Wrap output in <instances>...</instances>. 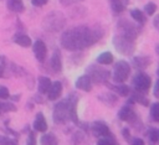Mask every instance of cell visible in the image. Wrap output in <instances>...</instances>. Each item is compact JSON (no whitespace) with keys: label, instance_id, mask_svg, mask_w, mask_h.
<instances>
[{"label":"cell","instance_id":"9c48e42d","mask_svg":"<svg viewBox=\"0 0 159 145\" xmlns=\"http://www.w3.org/2000/svg\"><path fill=\"white\" fill-rule=\"evenodd\" d=\"M132 84H133V87H134L135 90L147 93L149 90L150 86H152V78L147 73L139 71V72H137L134 74V77L132 79Z\"/></svg>","mask_w":159,"mask_h":145},{"label":"cell","instance_id":"603a6c76","mask_svg":"<svg viewBox=\"0 0 159 145\" xmlns=\"http://www.w3.org/2000/svg\"><path fill=\"white\" fill-rule=\"evenodd\" d=\"M12 40H14V42L16 43V45H19V46H21V47H30V46H32V41H31V38L26 35V33H16L14 37H12Z\"/></svg>","mask_w":159,"mask_h":145},{"label":"cell","instance_id":"74e56055","mask_svg":"<svg viewBox=\"0 0 159 145\" xmlns=\"http://www.w3.org/2000/svg\"><path fill=\"white\" fill-rule=\"evenodd\" d=\"M129 144H132V145H144V140L140 139V138H132Z\"/></svg>","mask_w":159,"mask_h":145},{"label":"cell","instance_id":"d6a6232c","mask_svg":"<svg viewBox=\"0 0 159 145\" xmlns=\"http://www.w3.org/2000/svg\"><path fill=\"white\" fill-rule=\"evenodd\" d=\"M0 144H2V145H16L17 144V140L0 135Z\"/></svg>","mask_w":159,"mask_h":145},{"label":"cell","instance_id":"6da1fadb","mask_svg":"<svg viewBox=\"0 0 159 145\" xmlns=\"http://www.w3.org/2000/svg\"><path fill=\"white\" fill-rule=\"evenodd\" d=\"M104 35L103 29L99 25L86 26L80 25L66 30L60 38L61 46L67 51H81L98 42Z\"/></svg>","mask_w":159,"mask_h":145},{"label":"cell","instance_id":"8fae6325","mask_svg":"<svg viewBox=\"0 0 159 145\" xmlns=\"http://www.w3.org/2000/svg\"><path fill=\"white\" fill-rule=\"evenodd\" d=\"M68 99V108H70V121L75 123L76 125H80L81 121L78 120V116H77V102H78V97L71 92L67 97Z\"/></svg>","mask_w":159,"mask_h":145},{"label":"cell","instance_id":"ac0fdd59","mask_svg":"<svg viewBox=\"0 0 159 145\" xmlns=\"http://www.w3.org/2000/svg\"><path fill=\"white\" fill-rule=\"evenodd\" d=\"M32 125H34V130L35 131H39V133L47 131V123H46V119H45V116H43L42 113H37L36 114Z\"/></svg>","mask_w":159,"mask_h":145},{"label":"cell","instance_id":"7bdbcfd3","mask_svg":"<svg viewBox=\"0 0 159 145\" xmlns=\"http://www.w3.org/2000/svg\"><path fill=\"white\" fill-rule=\"evenodd\" d=\"M12 100H19L20 99V95H15V97H10Z\"/></svg>","mask_w":159,"mask_h":145},{"label":"cell","instance_id":"836d02e7","mask_svg":"<svg viewBox=\"0 0 159 145\" xmlns=\"http://www.w3.org/2000/svg\"><path fill=\"white\" fill-rule=\"evenodd\" d=\"M84 0H58V2L62 5V6H71L73 4H80V2H83Z\"/></svg>","mask_w":159,"mask_h":145},{"label":"cell","instance_id":"ee69618b","mask_svg":"<svg viewBox=\"0 0 159 145\" xmlns=\"http://www.w3.org/2000/svg\"><path fill=\"white\" fill-rule=\"evenodd\" d=\"M155 52H157V53H158V56H159V43L155 46Z\"/></svg>","mask_w":159,"mask_h":145},{"label":"cell","instance_id":"7a4b0ae2","mask_svg":"<svg viewBox=\"0 0 159 145\" xmlns=\"http://www.w3.org/2000/svg\"><path fill=\"white\" fill-rule=\"evenodd\" d=\"M41 26L47 32H60L66 26V16L61 11H51L42 19Z\"/></svg>","mask_w":159,"mask_h":145},{"label":"cell","instance_id":"30bf717a","mask_svg":"<svg viewBox=\"0 0 159 145\" xmlns=\"http://www.w3.org/2000/svg\"><path fill=\"white\" fill-rule=\"evenodd\" d=\"M89 130H91L92 135L96 136V138H103V136H109V135H112V133H111L108 125H107L104 121H102V120L93 121V123L91 124V126H89Z\"/></svg>","mask_w":159,"mask_h":145},{"label":"cell","instance_id":"8d00e7d4","mask_svg":"<svg viewBox=\"0 0 159 145\" xmlns=\"http://www.w3.org/2000/svg\"><path fill=\"white\" fill-rule=\"evenodd\" d=\"M122 135H123V138H124L128 143L130 141L132 136H130V131H129V129H128V128H123V129H122Z\"/></svg>","mask_w":159,"mask_h":145},{"label":"cell","instance_id":"8992f818","mask_svg":"<svg viewBox=\"0 0 159 145\" xmlns=\"http://www.w3.org/2000/svg\"><path fill=\"white\" fill-rule=\"evenodd\" d=\"M118 118L122 120V121H127L129 123L133 128L135 129H140L142 128V121L139 119V116L137 115V113L134 112V109L130 107L129 103H127L125 105H123L119 112H118Z\"/></svg>","mask_w":159,"mask_h":145},{"label":"cell","instance_id":"ffe728a7","mask_svg":"<svg viewBox=\"0 0 159 145\" xmlns=\"http://www.w3.org/2000/svg\"><path fill=\"white\" fill-rule=\"evenodd\" d=\"M150 63H152V59L148 56H135L133 58V64L138 69H145L150 66Z\"/></svg>","mask_w":159,"mask_h":145},{"label":"cell","instance_id":"3957f363","mask_svg":"<svg viewBox=\"0 0 159 145\" xmlns=\"http://www.w3.org/2000/svg\"><path fill=\"white\" fill-rule=\"evenodd\" d=\"M86 73L91 77L92 83L94 84H106L111 77V72L108 69H106L104 67H102L99 63H93L89 64L86 68Z\"/></svg>","mask_w":159,"mask_h":145},{"label":"cell","instance_id":"f6af8a7d","mask_svg":"<svg viewBox=\"0 0 159 145\" xmlns=\"http://www.w3.org/2000/svg\"><path fill=\"white\" fill-rule=\"evenodd\" d=\"M157 74H158V78H159V67H158V69H157Z\"/></svg>","mask_w":159,"mask_h":145},{"label":"cell","instance_id":"484cf974","mask_svg":"<svg viewBox=\"0 0 159 145\" xmlns=\"http://www.w3.org/2000/svg\"><path fill=\"white\" fill-rule=\"evenodd\" d=\"M130 16H132V19H133L135 22H138L139 25H144L145 21H147V17H145L144 12H143L142 10H139V9H133V10L130 11Z\"/></svg>","mask_w":159,"mask_h":145},{"label":"cell","instance_id":"7402d4cb","mask_svg":"<svg viewBox=\"0 0 159 145\" xmlns=\"http://www.w3.org/2000/svg\"><path fill=\"white\" fill-rule=\"evenodd\" d=\"M51 83L52 82H51V79L48 77H45V76L39 77V79H37V89H39V93L40 94H47Z\"/></svg>","mask_w":159,"mask_h":145},{"label":"cell","instance_id":"52a82bcc","mask_svg":"<svg viewBox=\"0 0 159 145\" xmlns=\"http://www.w3.org/2000/svg\"><path fill=\"white\" fill-rule=\"evenodd\" d=\"M140 30L137 25H134L133 22L125 20V19H122L117 22V33L122 35V36H125L128 38H132V40H135L139 35Z\"/></svg>","mask_w":159,"mask_h":145},{"label":"cell","instance_id":"83f0119b","mask_svg":"<svg viewBox=\"0 0 159 145\" xmlns=\"http://www.w3.org/2000/svg\"><path fill=\"white\" fill-rule=\"evenodd\" d=\"M17 108L11 102H0V114L9 113V112H16Z\"/></svg>","mask_w":159,"mask_h":145},{"label":"cell","instance_id":"e575fe53","mask_svg":"<svg viewBox=\"0 0 159 145\" xmlns=\"http://www.w3.org/2000/svg\"><path fill=\"white\" fill-rule=\"evenodd\" d=\"M10 97L9 89L5 86H0V99H7Z\"/></svg>","mask_w":159,"mask_h":145},{"label":"cell","instance_id":"f1b7e54d","mask_svg":"<svg viewBox=\"0 0 159 145\" xmlns=\"http://www.w3.org/2000/svg\"><path fill=\"white\" fill-rule=\"evenodd\" d=\"M145 135L148 136L149 141L150 143H159V129H155V128H149L145 133Z\"/></svg>","mask_w":159,"mask_h":145},{"label":"cell","instance_id":"5bb4252c","mask_svg":"<svg viewBox=\"0 0 159 145\" xmlns=\"http://www.w3.org/2000/svg\"><path fill=\"white\" fill-rule=\"evenodd\" d=\"M129 94H130V98H129V100H128L127 103H129V104H132V103H138V104L144 105V107H148V105H149V99L147 98L145 93L134 89V90L130 92Z\"/></svg>","mask_w":159,"mask_h":145},{"label":"cell","instance_id":"7c38bea8","mask_svg":"<svg viewBox=\"0 0 159 145\" xmlns=\"http://www.w3.org/2000/svg\"><path fill=\"white\" fill-rule=\"evenodd\" d=\"M32 50H34V55L36 57V59L39 62H43L46 59V56H47V47L45 45L43 41L41 40H37L32 43Z\"/></svg>","mask_w":159,"mask_h":145},{"label":"cell","instance_id":"d590c367","mask_svg":"<svg viewBox=\"0 0 159 145\" xmlns=\"http://www.w3.org/2000/svg\"><path fill=\"white\" fill-rule=\"evenodd\" d=\"M26 144H29V145H35L36 144V135H35V133L32 130L29 131V136H27V143Z\"/></svg>","mask_w":159,"mask_h":145},{"label":"cell","instance_id":"cb8c5ba5","mask_svg":"<svg viewBox=\"0 0 159 145\" xmlns=\"http://www.w3.org/2000/svg\"><path fill=\"white\" fill-rule=\"evenodd\" d=\"M7 9L12 12L20 14L25 10V6H24L22 0H7Z\"/></svg>","mask_w":159,"mask_h":145},{"label":"cell","instance_id":"f546056e","mask_svg":"<svg viewBox=\"0 0 159 145\" xmlns=\"http://www.w3.org/2000/svg\"><path fill=\"white\" fill-rule=\"evenodd\" d=\"M97 144H98V145H116V144H117V139H116L113 135L103 136V138H98Z\"/></svg>","mask_w":159,"mask_h":145},{"label":"cell","instance_id":"60d3db41","mask_svg":"<svg viewBox=\"0 0 159 145\" xmlns=\"http://www.w3.org/2000/svg\"><path fill=\"white\" fill-rule=\"evenodd\" d=\"M153 26H154V29H155V30H158V31H159V14L154 16V20H153Z\"/></svg>","mask_w":159,"mask_h":145},{"label":"cell","instance_id":"9a60e30c","mask_svg":"<svg viewBox=\"0 0 159 145\" xmlns=\"http://www.w3.org/2000/svg\"><path fill=\"white\" fill-rule=\"evenodd\" d=\"M92 84H93L92 79L87 73L81 76V77H78L76 83H75L77 89H81V90H84V92H91L92 90Z\"/></svg>","mask_w":159,"mask_h":145},{"label":"cell","instance_id":"e0dca14e","mask_svg":"<svg viewBox=\"0 0 159 145\" xmlns=\"http://www.w3.org/2000/svg\"><path fill=\"white\" fill-rule=\"evenodd\" d=\"M62 94V83L60 81L52 82L50 86V89L47 92V99L48 100H56Z\"/></svg>","mask_w":159,"mask_h":145},{"label":"cell","instance_id":"d4e9b609","mask_svg":"<svg viewBox=\"0 0 159 145\" xmlns=\"http://www.w3.org/2000/svg\"><path fill=\"white\" fill-rule=\"evenodd\" d=\"M113 59H114V57H113V55L109 52V51H104V52H102L98 57H97V63H99V64H111V63H113Z\"/></svg>","mask_w":159,"mask_h":145},{"label":"cell","instance_id":"d6986e66","mask_svg":"<svg viewBox=\"0 0 159 145\" xmlns=\"http://www.w3.org/2000/svg\"><path fill=\"white\" fill-rule=\"evenodd\" d=\"M98 99L107 107H114L118 102V97L114 92L113 93H109V92L108 93H102V94L98 95Z\"/></svg>","mask_w":159,"mask_h":145},{"label":"cell","instance_id":"f35d334b","mask_svg":"<svg viewBox=\"0 0 159 145\" xmlns=\"http://www.w3.org/2000/svg\"><path fill=\"white\" fill-rule=\"evenodd\" d=\"M47 1H48V0H31L32 5H34V6H37V7H41V6L46 5Z\"/></svg>","mask_w":159,"mask_h":145},{"label":"cell","instance_id":"5b68a950","mask_svg":"<svg viewBox=\"0 0 159 145\" xmlns=\"http://www.w3.org/2000/svg\"><path fill=\"white\" fill-rule=\"evenodd\" d=\"M53 121L56 124H66L70 121V108H68V99L63 98L61 99L53 108L52 114Z\"/></svg>","mask_w":159,"mask_h":145},{"label":"cell","instance_id":"277c9868","mask_svg":"<svg viewBox=\"0 0 159 145\" xmlns=\"http://www.w3.org/2000/svg\"><path fill=\"white\" fill-rule=\"evenodd\" d=\"M113 46L114 48L120 53V55H124V56H132L135 51V40H132V38H128L125 36H122L119 33L114 35L113 40Z\"/></svg>","mask_w":159,"mask_h":145},{"label":"cell","instance_id":"4dcf8cb0","mask_svg":"<svg viewBox=\"0 0 159 145\" xmlns=\"http://www.w3.org/2000/svg\"><path fill=\"white\" fill-rule=\"evenodd\" d=\"M150 118L155 123H159V102H155L150 105Z\"/></svg>","mask_w":159,"mask_h":145},{"label":"cell","instance_id":"2e32d148","mask_svg":"<svg viewBox=\"0 0 159 145\" xmlns=\"http://www.w3.org/2000/svg\"><path fill=\"white\" fill-rule=\"evenodd\" d=\"M106 86L112 90V92H114L117 95H120V97H127V95H129V93H130V88L127 86V84H124V83H114V84H111V83H106Z\"/></svg>","mask_w":159,"mask_h":145},{"label":"cell","instance_id":"ab89813d","mask_svg":"<svg viewBox=\"0 0 159 145\" xmlns=\"http://www.w3.org/2000/svg\"><path fill=\"white\" fill-rule=\"evenodd\" d=\"M153 94H154V97H157V98H159V78L155 81V83H154V89H153Z\"/></svg>","mask_w":159,"mask_h":145},{"label":"cell","instance_id":"b9f144b4","mask_svg":"<svg viewBox=\"0 0 159 145\" xmlns=\"http://www.w3.org/2000/svg\"><path fill=\"white\" fill-rule=\"evenodd\" d=\"M5 68H4V66L2 64H0V78H2V77H5Z\"/></svg>","mask_w":159,"mask_h":145},{"label":"cell","instance_id":"4fadbf2b","mask_svg":"<svg viewBox=\"0 0 159 145\" xmlns=\"http://www.w3.org/2000/svg\"><path fill=\"white\" fill-rule=\"evenodd\" d=\"M50 68L55 74L61 73L62 71V58H61V53L58 50H55L51 58H50Z\"/></svg>","mask_w":159,"mask_h":145},{"label":"cell","instance_id":"4316f807","mask_svg":"<svg viewBox=\"0 0 159 145\" xmlns=\"http://www.w3.org/2000/svg\"><path fill=\"white\" fill-rule=\"evenodd\" d=\"M40 141H41V144H43V145H57V144H58L57 136H56L55 134H52V133L43 134V135L41 136Z\"/></svg>","mask_w":159,"mask_h":145},{"label":"cell","instance_id":"1f68e13d","mask_svg":"<svg viewBox=\"0 0 159 145\" xmlns=\"http://www.w3.org/2000/svg\"><path fill=\"white\" fill-rule=\"evenodd\" d=\"M155 11H157V5H155L153 1H149V2H147V4L144 5V12H145L147 15L152 16V15L155 14Z\"/></svg>","mask_w":159,"mask_h":145},{"label":"cell","instance_id":"ba28073f","mask_svg":"<svg viewBox=\"0 0 159 145\" xmlns=\"http://www.w3.org/2000/svg\"><path fill=\"white\" fill-rule=\"evenodd\" d=\"M129 74H130V66L127 61L120 59L114 63L112 78L116 83H124L129 78Z\"/></svg>","mask_w":159,"mask_h":145},{"label":"cell","instance_id":"44dd1931","mask_svg":"<svg viewBox=\"0 0 159 145\" xmlns=\"http://www.w3.org/2000/svg\"><path fill=\"white\" fill-rule=\"evenodd\" d=\"M128 4H129V0H109L111 9L114 14H122L125 10Z\"/></svg>","mask_w":159,"mask_h":145}]
</instances>
